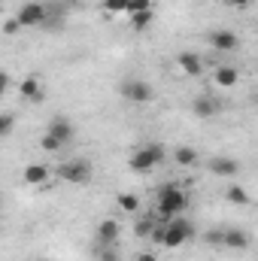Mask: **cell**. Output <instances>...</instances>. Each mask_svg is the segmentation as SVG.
Instances as JSON below:
<instances>
[{"label": "cell", "mask_w": 258, "mask_h": 261, "mask_svg": "<svg viewBox=\"0 0 258 261\" xmlns=\"http://www.w3.org/2000/svg\"><path fill=\"white\" fill-rule=\"evenodd\" d=\"M18 94H21V100H31V103L43 100V79H40L37 73L24 76V79H21V85H18Z\"/></svg>", "instance_id": "12"}, {"label": "cell", "mask_w": 258, "mask_h": 261, "mask_svg": "<svg viewBox=\"0 0 258 261\" xmlns=\"http://www.w3.org/2000/svg\"><path fill=\"white\" fill-rule=\"evenodd\" d=\"M58 3H79V0H58Z\"/></svg>", "instance_id": "32"}, {"label": "cell", "mask_w": 258, "mask_h": 261, "mask_svg": "<svg viewBox=\"0 0 258 261\" xmlns=\"http://www.w3.org/2000/svg\"><path fill=\"white\" fill-rule=\"evenodd\" d=\"M155 228H158V225H155L152 219H137V225H134V234L143 240V237H152V234H155Z\"/></svg>", "instance_id": "23"}, {"label": "cell", "mask_w": 258, "mask_h": 261, "mask_svg": "<svg viewBox=\"0 0 258 261\" xmlns=\"http://www.w3.org/2000/svg\"><path fill=\"white\" fill-rule=\"evenodd\" d=\"M164 158H167V149L161 143H146V146L134 149L128 155V167L134 173H152Z\"/></svg>", "instance_id": "2"}, {"label": "cell", "mask_w": 258, "mask_h": 261, "mask_svg": "<svg viewBox=\"0 0 258 261\" xmlns=\"http://www.w3.org/2000/svg\"><path fill=\"white\" fill-rule=\"evenodd\" d=\"M119 206H122L125 213H137V210H140V197L134 195V192H122V195H119Z\"/></svg>", "instance_id": "24"}, {"label": "cell", "mask_w": 258, "mask_h": 261, "mask_svg": "<svg viewBox=\"0 0 258 261\" xmlns=\"http://www.w3.org/2000/svg\"><path fill=\"white\" fill-rule=\"evenodd\" d=\"M119 94L128 100V103H152L155 100V88L143 79H125L119 85Z\"/></svg>", "instance_id": "6"}, {"label": "cell", "mask_w": 258, "mask_h": 261, "mask_svg": "<svg viewBox=\"0 0 258 261\" xmlns=\"http://www.w3.org/2000/svg\"><path fill=\"white\" fill-rule=\"evenodd\" d=\"M176 67H179L186 76H192V79L203 73V64H200V58H197L194 52H179V55H176Z\"/></svg>", "instance_id": "15"}, {"label": "cell", "mask_w": 258, "mask_h": 261, "mask_svg": "<svg viewBox=\"0 0 258 261\" xmlns=\"http://www.w3.org/2000/svg\"><path fill=\"white\" fill-rule=\"evenodd\" d=\"M192 237H194V222L183 219V216H176V219L164 222V240H161V246H167V249H179V246L189 243Z\"/></svg>", "instance_id": "3"}, {"label": "cell", "mask_w": 258, "mask_h": 261, "mask_svg": "<svg viewBox=\"0 0 258 261\" xmlns=\"http://www.w3.org/2000/svg\"><path fill=\"white\" fill-rule=\"evenodd\" d=\"M228 3H234V6H249L252 0H228Z\"/></svg>", "instance_id": "31"}, {"label": "cell", "mask_w": 258, "mask_h": 261, "mask_svg": "<svg viewBox=\"0 0 258 261\" xmlns=\"http://www.w3.org/2000/svg\"><path fill=\"white\" fill-rule=\"evenodd\" d=\"M186 206H189V195H186V189H183V186H176V182L161 186V192H158V197H155V213H158L164 222H170V219L183 216V213H186Z\"/></svg>", "instance_id": "1"}, {"label": "cell", "mask_w": 258, "mask_h": 261, "mask_svg": "<svg viewBox=\"0 0 258 261\" xmlns=\"http://www.w3.org/2000/svg\"><path fill=\"white\" fill-rule=\"evenodd\" d=\"M128 9H131V0H104V12L107 15H128Z\"/></svg>", "instance_id": "22"}, {"label": "cell", "mask_w": 258, "mask_h": 261, "mask_svg": "<svg viewBox=\"0 0 258 261\" xmlns=\"http://www.w3.org/2000/svg\"><path fill=\"white\" fill-rule=\"evenodd\" d=\"M252 246V237L243 228H225V249L231 252H246Z\"/></svg>", "instance_id": "13"}, {"label": "cell", "mask_w": 258, "mask_h": 261, "mask_svg": "<svg viewBox=\"0 0 258 261\" xmlns=\"http://www.w3.org/2000/svg\"><path fill=\"white\" fill-rule=\"evenodd\" d=\"M12 128H15V116H12V113H3V116H0V134L9 137Z\"/></svg>", "instance_id": "26"}, {"label": "cell", "mask_w": 258, "mask_h": 261, "mask_svg": "<svg viewBox=\"0 0 258 261\" xmlns=\"http://www.w3.org/2000/svg\"><path fill=\"white\" fill-rule=\"evenodd\" d=\"M207 40H210V46H213L216 52H237V46H240V37H237L234 31H228V28H222V31H210Z\"/></svg>", "instance_id": "9"}, {"label": "cell", "mask_w": 258, "mask_h": 261, "mask_svg": "<svg viewBox=\"0 0 258 261\" xmlns=\"http://www.w3.org/2000/svg\"><path fill=\"white\" fill-rule=\"evenodd\" d=\"M18 28H21V24H18V18H9V21L3 24V34H6V37H15V34H18Z\"/></svg>", "instance_id": "28"}, {"label": "cell", "mask_w": 258, "mask_h": 261, "mask_svg": "<svg viewBox=\"0 0 258 261\" xmlns=\"http://www.w3.org/2000/svg\"><path fill=\"white\" fill-rule=\"evenodd\" d=\"M203 243H207V246H216V249H225V228H210V231H203Z\"/></svg>", "instance_id": "21"}, {"label": "cell", "mask_w": 258, "mask_h": 261, "mask_svg": "<svg viewBox=\"0 0 258 261\" xmlns=\"http://www.w3.org/2000/svg\"><path fill=\"white\" fill-rule=\"evenodd\" d=\"M40 149H43V152H58V149H64V143H61L58 137H52V134L46 130V134L40 137Z\"/></svg>", "instance_id": "25"}, {"label": "cell", "mask_w": 258, "mask_h": 261, "mask_svg": "<svg viewBox=\"0 0 258 261\" xmlns=\"http://www.w3.org/2000/svg\"><path fill=\"white\" fill-rule=\"evenodd\" d=\"M21 179H24L28 186H43V182L52 179V167H49V164H28L24 173H21Z\"/></svg>", "instance_id": "14"}, {"label": "cell", "mask_w": 258, "mask_h": 261, "mask_svg": "<svg viewBox=\"0 0 258 261\" xmlns=\"http://www.w3.org/2000/svg\"><path fill=\"white\" fill-rule=\"evenodd\" d=\"M146 9H152V0H131L128 15H137V12H146Z\"/></svg>", "instance_id": "27"}, {"label": "cell", "mask_w": 258, "mask_h": 261, "mask_svg": "<svg viewBox=\"0 0 258 261\" xmlns=\"http://www.w3.org/2000/svg\"><path fill=\"white\" fill-rule=\"evenodd\" d=\"M15 18H18L21 28H43L49 21V6L46 3H37V0H28V3L18 6Z\"/></svg>", "instance_id": "4"}, {"label": "cell", "mask_w": 258, "mask_h": 261, "mask_svg": "<svg viewBox=\"0 0 258 261\" xmlns=\"http://www.w3.org/2000/svg\"><path fill=\"white\" fill-rule=\"evenodd\" d=\"M152 18H155V9H146V12H137V15H131V28H134L137 34H143V31H149V24H152Z\"/></svg>", "instance_id": "19"}, {"label": "cell", "mask_w": 258, "mask_h": 261, "mask_svg": "<svg viewBox=\"0 0 258 261\" xmlns=\"http://www.w3.org/2000/svg\"><path fill=\"white\" fill-rule=\"evenodd\" d=\"M49 261H55V258H49Z\"/></svg>", "instance_id": "33"}, {"label": "cell", "mask_w": 258, "mask_h": 261, "mask_svg": "<svg viewBox=\"0 0 258 261\" xmlns=\"http://www.w3.org/2000/svg\"><path fill=\"white\" fill-rule=\"evenodd\" d=\"M94 261H122V252H116V246L94 243Z\"/></svg>", "instance_id": "20"}, {"label": "cell", "mask_w": 258, "mask_h": 261, "mask_svg": "<svg viewBox=\"0 0 258 261\" xmlns=\"http://www.w3.org/2000/svg\"><path fill=\"white\" fill-rule=\"evenodd\" d=\"M213 79H216L222 88H234L237 79H240V73H237V67H231V64H219L216 73H213Z\"/></svg>", "instance_id": "17"}, {"label": "cell", "mask_w": 258, "mask_h": 261, "mask_svg": "<svg viewBox=\"0 0 258 261\" xmlns=\"http://www.w3.org/2000/svg\"><path fill=\"white\" fill-rule=\"evenodd\" d=\"M170 158H173L179 167H197V161H200V152H197L194 146H176V149L170 152Z\"/></svg>", "instance_id": "16"}, {"label": "cell", "mask_w": 258, "mask_h": 261, "mask_svg": "<svg viewBox=\"0 0 258 261\" xmlns=\"http://www.w3.org/2000/svg\"><path fill=\"white\" fill-rule=\"evenodd\" d=\"M46 130H49L52 137H58L64 146H67V143H73V137H76V125H73L67 116H55V119H49Z\"/></svg>", "instance_id": "10"}, {"label": "cell", "mask_w": 258, "mask_h": 261, "mask_svg": "<svg viewBox=\"0 0 258 261\" xmlns=\"http://www.w3.org/2000/svg\"><path fill=\"white\" fill-rule=\"evenodd\" d=\"M58 176L64 182H70V186H85V182H91V161H85V158L64 161L58 167Z\"/></svg>", "instance_id": "5"}, {"label": "cell", "mask_w": 258, "mask_h": 261, "mask_svg": "<svg viewBox=\"0 0 258 261\" xmlns=\"http://www.w3.org/2000/svg\"><path fill=\"white\" fill-rule=\"evenodd\" d=\"M122 240V225L116 219H100L94 225V243H104V246H116Z\"/></svg>", "instance_id": "7"}, {"label": "cell", "mask_w": 258, "mask_h": 261, "mask_svg": "<svg viewBox=\"0 0 258 261\" xmlns=\"http://www.w3.org/2000/svg\"><path fill=\"white\" fill-rule=\"evenodd\" d=\"M134 261H158V258H155V252H140Z\"/></svg>", "instance_id": "30"}, {"label": "cell", "mask_w": 258, "mask_h": 261, "mask_svg": "<svg viewBox=\"0 0 258 261\" xmlns=\"http://www.w3.org/2000/svg\"><path fill=\"white\" fill-rule=\"evenodd\" d=\"M207 167H210V173H216L219 179H234V176L240 173V161L231 158V155H216V158L207 161Z\"/></svg>", "instance_id": "8"}, {"label": "cell", "mask_w": 258, "mask_h": 261, "mask_svg": "<svg viewBox=\"0 0 258 261\" xmlns=\"http://www.w3.org/2000/svg\"><path fill=\"white\" fill-rule=\"evenodd\" d=\"M192 113H194V119H213V116L222 113V103L216 97H210V94H200V97L192 100Z\"/></svg>", "instance_id": "11"}, {"label": "cell", "mask_w": 258, "mask_h": 261, "mask_svg": "<svg viewBox=\"0 0 258 261\" xmlns=\"http://www.w3.org/2000/svg\"><path fill=\"white\" fill-rule=\"evenodd\" d=\"M9 82H12V76H9V70H3V73H0V91H6Z\"/></svg>", "instance_id": "29"}, {"label": "cell", "mask_w": 258, "mask_h": 261, "mask_svg": "<svg viewBox=\"0 0 258 261\" xmlns=\"http://www.w3.org/2000/svg\"><path fill=\"white\" fill-rule=\"evenodd\" d=\"M225 197H228L231 203H237V206H249V203H252L249 192H246L243 186H237V182H231V186L225 189Z\"/></svg>", "instance_id": "18"}]
</instances>
